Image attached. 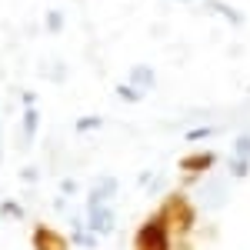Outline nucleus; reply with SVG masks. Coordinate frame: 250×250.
Wrapping results in <instances>:
<instances>
[{
	"mask_svg": "<svg viewBox=\"0 0 250 250\" xmlns=\"http://www.w3.org/2000/svg\"><path fill=\"white\" fill-rule=\"evenodd\" d=\"M207 10H213V14H224L230 23H244V14H240L237 7H230V3H224V0H207Z\"/></svg>",
	"mask_w": 250,
	"mask_h": 250,
	"instance_id": "6e6552de",
	"label": "nucleus"
},
{
	"mask_svg": "<svg viewBox=\"0 0 250 250\" xmlns=\"http://www.w3.org/2000/svg\"><path fill=\"white\" fill-rule=\"evenodd\" d=\"M30 247L34 250H67V237H60L57 230H50L47 224H37L30 233Z\"/></svg>",
	"mask_w": 250,
	"mask_h": 250,
	"instance_id": "20e7f679",
	"label": "nucleus"
},
{
	"mask_svg": "<svg viewBox=\"0 0 250 250\" xmlns=\"http://www.w3.org/2000/svg\"><path fill=\"white\" fill-rule=\"evenodd\" d=\"M173 3H193V0H173Z\"/></svg>",
	"mask_w": 250,
	"mask_h": 250,
	"instance_id": "a211bd4d",
	"label": "nucleus"
},
{
	"mask_svg": "<svg viewBox=\"0 0 250 250\" xmlns=\"http://www.w3.org/2000/svg\"><path fill=\"white\" fill-rule=\"evenodd\" d=\"M160 210L170 217L173 233H187V230L193 227V224H197V213H193L190 200H187L184 193H170V197H167V204H164Z\"/></svg>",
	"mask_w": 250,
	"mask_h": 250,
	"instance_id": "f03ea898",
	"label": "nucleus"
},
{
	"mask_svg": "<svg viewBox=\"0 0 250 250\" xmlns=\"http://www.w3.org/2000/svg\"><path fill=\"white\" fill-rule=\"evenodd\" d=\"M130 83L134 87H140L144 94L147 90H154V83H157V74H154V67H147V63H137V67H130Z\"/></svg>",
	"mask_w": 250,
	"mask_h": 250,
	"instance_id": "0eeeda50",
	"label": "nucleus"
},
{
	"mask_svg": "<svg viewBox=\"0 0 250 250\" xmlns=\"http://www.w3.org/2000/svg\"><path fill=\"white\" fill-rule=\"evenodd\" d=\"M37 127H40L37 107H27V110H23V137H34V134H37Z\"/></svg>",
	"mask_w": 250,
	"mask_h": 250,
	"instance_id": "9d476101",
	"label": "nucleus"
},
{
	"mask_svg": "<svg viewBox=\"0 0 250 250\" xmlns=\"http://www.w3.org/2000/svg\"><path fill=\"white\" fill-rule=\"evenodd\" d=\"M210 134H217V127H197V130H187V140H204V137H210Z\"/></svg>",
	"mask_w": 250,
	"mask_h": 250,
	"instance_id": "2eb2a0df",
	"label": "nucleus"
},
{
	"mask_svg": "<svg viewBox=\"0 0 250 250\" xmlns=\"http://www.w3.org/2000/svg\"><path fill=\"white\" fill-rule=\"evenodd\" d=\"M233 150H237V157H247L250 160V134L237 137V140H233Z\"/></svg>",
	"mask_w": 250,
	"mask_h": 250,
	"instance_id": "4468645a",
	"label": "nucleus"
},
{
	"mask_svg": "<svg viewBox=\"0 0 250 250\" xmlns=\"http://www.w3.org/2000/svg\"><path fill=\"white\" fill-rule=\"evenodd\" d=\"M117 190H120V184L114 177H100L97 187H90V193H87V204H107V200H114Z\"/></svg>",
	"mask_w": 250,
	"mask_h": 250,
	"instance_id": "423d86ee",
	"label": "nucleus"
},
{
	"mask_svg": "<svg viewBox=\"0 0 250 250\" xmlns=\"http://www.w3.org/2000/svg\"><path fill=\"white\" fill-rule=\"evenodd\" d=\"M43 27H47V34H60L63 30V14L60 10H47V23Z\"/></svg>",
	"mask_w": 250,
	"mask_h": 250,
	"instance_id": "f8f14e48",
	"label": "nucleus"
},
{
	"mask_svg": "<svg viewBox=\"0 0 250 250\" xmlns=\"http://www.w3.org/2000/svg\"><path fill=\"white\" fill-rule=\"evenodd\" d=\"M3 213H7V217H23V210H20L14 200H10V204H3Z\"/></svg>",
	"mask_w": 250,
	"mask_h": 250,
	"instance_id": "dca6fc26",
	"label": "nucleus"
},
{
	"mask_svg": "<svg viewBox=\"0 0 250 250\" xmlns=\"http://www.w3.org/2000/svg\"><path fill=\"white\" fill-rule=\"evenodd\" d=\"M134 250H173V224L164 210L150 213L134 233Z\"/></svg>",
	"mask_w": 250,
	"mask_h": 250,
	"instance_id": "f257e3e1",
	"label": "nucleus"
},
{
	"mask_svg": "<svg viewBox=\"0 0 250 250\" xmlns=\"http://www.w3.org/2000/svg\"><path fill=\"white\" fill-rule=\"evenodd\" d=\"M114 94L120 97L124 104H140V100H144V90H140V87H134L130 80H124V83H117V87H114Z\"/></svg>",
	"mask_w": 250,
	"mask_h": 250,
	"instance_id": "1a4fd4ad",
	"label": "nucleus"
},
{
	"mask_svg": "<svg viewBox=\"0 0 250 250\" xmlns=\"http://www.w3.org/2000/svg\"><path fill=\"white\" fill-rule=\"evenodd\" d=\"M97 127H104V117H100V114H90V117H80V120H77L80 134H83V130H97Z\"/></svg>",
	"mask_w": 250,
	"mask_h": 250,
	"instance_id": "ddd939ff",
	"label": "nucleus"
},
{
	"mask_svg": "<svg viewBox=\"0 0 250 250\" xmlns=\"http://www.w3.org/2000/svg\"><path fill=\"white\" fill-rule=\"evenodd\" d=\"M217 164V154L213 150H200V154H190L180 160V170L187 173V177H200V173H207Z\"/></svg>",
	"mask_w": 250,
	"mask_h": 250,
	"instance_id": "39448f33",
	"label": "nucleus"
},
{
	"mask_svg": "<svg viewBox=\"0 0 250 250\" xmlns=\"http://www.w3.org/2000/svg\"><path fill=\"white\" fill-rule=\"evenodd\" d=\"M87 227H90V233H110L114 230V207L110 204H87Z\"/></svg>",
	"mask_w": 250,
	"mask_h": 250,
	"instance_id": "7ed1b4c3",
	"label": "nucleus"
},
{
	"mask_svg": "<svg viewBox=\"0 0 250 250\" xmlns=\"http://www.w3.org/2000/svg\"><path fill=\"white\" fill-rule=\"evenodd\" d=\"M247 173H250V160H247V157H233V160H230V177H233V180H244Z\"/></svg>",
	"mask_w": 250,
	"mask_h": 250,
	"instance_id": "9b49d317",
	"label": "nucleus"
},
{
	"mask_svg": "<svg viewBox=\"0 0 250 250\" xmlns=\"http://www.w3.org/2000/svg\"><path fill=\"white\" fill-rule=\"evenodd\" d=\"M77 244H83V247H94L97 240L90 237V233H77Z\"/></svg>",
	"mask_w": 250,
	"mask_h": 250,
	"instance_id": "f3484780",
	"label": "nucleus"
}]
</instances>
